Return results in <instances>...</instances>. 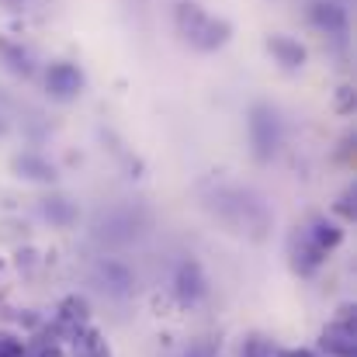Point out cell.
<instances>
[{
  "label": "cell",
  "instance_id": "1",
  "mask_svg": "<svg viewBox=\"0 0 357 357\" xmlns=\"http://www.w3.org/2000/svg\"><path fill=\"white\" fill-rule=\"evenodd\" d=\"M177 28L181 35L188 38V45L202 49V52H212V49H222L233 35V24L222 21V17H212L205 7L198 3H181L177 7Z\"/></svg>",
  "mask_w": 357,
  "mask_h": 357
},
{
  "label": "cell",
  "instance_id": "2",
  "mask_svg": "<svg viewBox=\"0 0 357 357\" xmlns=\"http://www.w3.org/2000/svg\"><path fill=\"white\" fill-rule=\"evenodd\" d=\"M250 139H253L257 160H271V153L278 146V115H274V108L253 105V112H250Z\"/></svg>",
  "mask_w": 357,
  "mask_h": 357
},
{
  "label": "cell",
  "instance_id": "3",
  "mask_svg": "<svg viewBox=\"0 0 357 357\" xmlns=\"http://www.w3.org/2000/svg\"><path fill=\"white\" fill-rule=\"evenodd\" d=\"M84 70L77 63H52L45 73V91L52 101H73L84 91Z\"/></svg>",
  "mask_w": 357,
  "mask_h": 357
},
{
  "label": "cell",
  "instance_id": "4",
  "mask_svg": "<svg viewBox=\"0 0 357 357\" xmlns=\"http://www.w3.org/2000/svg\"><path fill=\"white\" fill-rule=\"evenodd\" d=\"M323 351H330V354L337 357H354V323L351 319H344V323H330L326 330H323Z\"/></svg>",
  "mask_w": 357,
  "mask_h": 357
},
{
  "label": "cell",
  "instance_id": "5",
  "mask_svg": "<svg viewBox=\"0 0 357 357\" xmlns=\"http://www.w3.org/2000/svg\"><path fill=\"white\" fill-rule=\"evenodd\" d=\"M87 319H91V305H87L84 295H70V298L59 302V326H63L70 337H73L77 330H84Z\"/></svg>",
  "mask_w": 357,
  "mask_h": 357
},
{
  "label": "cell",
  "instance_id": "6",
  "mask_svg": "<svg viewBox=\"0 0 357 357\" xmlns=\"http://www.w3.org/2000/svg\"><path fill=\"white\" fill-rule=\"evenodd\" d=\"M267 49H271V56H274L281 66H288V70H295V66L305 63V45H298V42L288 38V35H271V38H267Z\"/></svg>",
  "mask_w": 357,
  "mask_h": 357
},
{
  "label": "cell",
  "instance_id": "7",
  "mask_svg": "<svg viewBox=\"0 0 357 357\" xmlns=\"http://www.w3.org/2000/svg\"><path fill=\"white\" fill-rule=\"evenodd\" d=\"M177 295L184 302H195V298L205 295V278H202V267L195 260H184L177 267Z\"/></svg>",
  "mask_w": 357,
  "mask_h": 357
},
{
  "label": "cell",
  "instance_id": "8",
  "mask_svg": "<svg viewBox=\"0 0 357 357\" xmlns=\"http://www.w3.org/2000/svg\"><path fill=\"white\" fill-rule=\"evenodd\" d=\"M309 14H312V21H316L319 28H326V31H333V35H344V28H347L344 7H337V3H330V0H316Z\"/></svg>",
  "mask_w": 357,
  "mask_h": 357
},
{
  "label": "cell",
  "instance_id": "9",
  "mask_svg": "<svg viewBox=\"0 0 357 357\" xmlns=\"http://www.w3.org/2000/svg\"><path fill=\"white\" fill-rule=\"evenodd\" d=\"M73 347H77V357H108V347H105L101 333L87 330V326L73 333Z\"/></svg>",
  "mask_w": 357,
  "mask_h": 357
},
{
  "label": "cell",
  "instance_id": "10",
  "mask_svg": "<svg viewBox=\"0 0 357 357\" xmlns=\"http://www.w3.org/2000/svg\"><path fill=\"white\" fill-rule=\"evenodd\" d=\"M309 239H312V243H316V246H319V250L326 253V250H333V246H337V243L344 239V233H340V229H337L333 222L319 219V222H316V226L309 229Z\"/></svg>",
  "mask_w": 357,
  "mask_h": 357
},
{
  "label": "cell",
  "instance_id": "11",
  "mask_svg": "<svg viewBox=\"0 0 357 357\" xmlns=\"http://www.w3.org/2000/svg\"><path fill=\"white\" fill-rule=\"evenodd\" d=\"M323 257H326V253H323V250H319V246H316L312 239L305 236V239H302V246H298L295 267H298L302 274H309V271H316V267H319V260H323Z\"/></svg>",
  "mask_w": 357,
  "mask_h": 357
},
{
  "label": "cell",
  "instance_id": "12",
  "mask_svg": "<svg viewBox=\"0 0 357 357\" xmlns=\"http://www.w3.org/2000/svg\"><path fill=\"white\" fill-rule=\"evenodd\" d=\"M0 56H7V66H10L14 73H21V77H28V73H31V63H28V56H24L21 49H14L10 42H0Z\"/></svg>",
  "mask_w": 357,
  "mask_h": 357
},
{
  "label": "cell",
  "instance_id": "13",
  "mask_svg": "<svg viewBox=\"0 0 357 357\" xmlns=\"http://www.w3.org/2000/svg\"><path fill=\"white\" fill-rule=\"evenodd\" d=\"M17 170H28V177H35V181H52V177H56L49 163H42V160H31V156L17 160Z\"/></svg>",
  "mask_w": 357,
  "mask_h": 357
},
{
  "label": "cell",
  "instance_id": "14",
  "mask_svg": "<svg viewBox=\"0 0 357 357\" xmlns=\"http://www.w3.org/2000/svg\"><path fill=\"white\" fill-rule=\"evenodd\" d=\"M0 357H24V344L10 333H0Z\"/></svg>",
  "mask_w": 357,
  "mask_h": 357
},
{
  "label": "cell",
  "instance_id": "15",
  "mask_svg": "<svg viewBox=\"0 0 357 357\" xmlns=\"http://www.w3.org/2000/svg\"><path fill=\"white\" fill-rule=\"evenodd\" d=\"M278 357H312L309 351H284V354H278Z\"/></svg>",
  "mask_w": 357,
  "mask_h": 357
},
{
  "label": "cell",
  "instance_id": "16",
  "mask_svg": "<svg viewBox=\"0 0 357 357\" xmlns=\"http://www.w3.org/2000/svg\"><path fill=\"white\" fill-rule=\"evenodd\" d=\"M42 357H63V351H56V347H49V351H42Z\"/></svg>",
  "mask_w": 357,
  "mask_h": 357
}]
</instances>
